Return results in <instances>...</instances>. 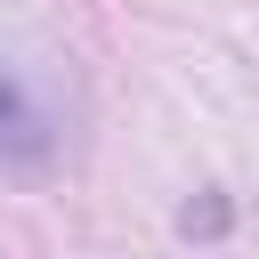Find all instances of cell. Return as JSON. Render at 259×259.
<instances>
[{"mask_svg":"<svg viewBox=\"0 0 259 259\" xmlns=\"http://www.w3.org/2000/svg\"><path fill=\"white\" fill-rule=\"evenodd\" d=\"M16 121H24V97H16V81L0 73V130H16Z\"/></svg>","mask_w":259,"mask_h":259,"instance_id":"1","label":"cell"}]
</instances>
